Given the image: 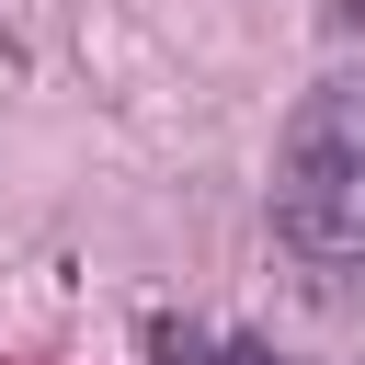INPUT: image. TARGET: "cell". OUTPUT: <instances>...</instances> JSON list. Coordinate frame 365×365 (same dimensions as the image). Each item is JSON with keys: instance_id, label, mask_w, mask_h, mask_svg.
I'll return each instance as SVG.
<instances>
[{"instance_id": "6da1fadb", "label": "cell", "mask_w": 365, "mask_h": 365, "mask_svg": "<svg viewBox=\"0 0 365 365\" xmlns=\"http://www.w3.org/2000/svg\"><path fill=\"white\" fill-rule=\"evenodd\" d=\"M274 240L354 285L365 274V68H331L274 137Z\"/></svg>"}, {"instance_id": "7a4b0ae2", "label": "cell", "mask_w": 365, "mask_h": 365, "mask_svg": "<svg viewBox=\"0 0 365 365\" xmlns=\"http://www.w3.org/2000/svg\"><path fill=\"white\" fill-rule=\"evenodd\" d=\"M148 354L160 365H297V354H262V342H228V331H194V319H160Z\"/></svg>"}]
</instances>
